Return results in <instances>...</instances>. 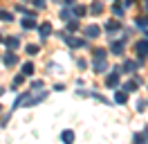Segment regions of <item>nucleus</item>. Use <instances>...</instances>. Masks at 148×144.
Instances as JSON below:
<instances>
[{"label":"nucleus","mask_w":148,"mask_h":144,"mask_svg":"<svg viewBox=\"0 0 148 144\" xmlns=\"http://www.w3.org/2000/svg\"><path fill=\"white\" fill-rule=\"evenodd\" d=\"M20 27H23V29H32V27H36V20L32 18V14H27V18L20 20Z\"/></svg>","instance_id":"obj_3"},{"label":"nucleus","mask_w":148,"mask_h":144,"mask_svg":"<svg viewBox=\"0 0 148 144\" xmlns=\"http://www.w3.org/2000/svg\"><path fill=\"white\" fill-rule=\"evenodd\" d=\"M25 77H27V74H18V77L14 79V86H20V83H23V79H25Z\"/></svg>","instance_id":"obj_26"},{"label":"nucleus","mask_w":148,"mask_h":144,"mask_svg":"<svg viewBox=\"0 0 148 144\" xmlns=\"http://www.w3.org/2000/svg\"><path fill=\"white\" fill-rule=\"evenodd\" d=\"M61 18H63V20H70V18H72L70 9H63V11H61Z\"/></svg>","instance_id":"obj_24"},{"label":"nucleus","mask_w":148,"mask_h":144,"mask_svg":"<svg viewBox=\"0 0 148 144\" xmlns=\"http://www.w3.org/2000/svg\"><path fill=\"white\" fill-rule=\"evenodd\" d=\"M0 95H2V88H0Z\"/></svg>","instance_id":"obj_31"},{"label":"nucleus","mask_w":148,"mask_h":144,"mask_svg":"<svg viewBox=\"0 0 148 144\" xmlns=\"http://www.w3.org/2000/svg\"><path fill=\"white\" fill-rule=\"evenodd\" d=\"M0 20H7L9 23V20H14V16H11L9 11H0Z\"/></svg>","instance_id":"obj_18"},{"label":"nucleus","mask_w":148,"mask_h":144,"mask_svg":"<svg viewBox=\"0 0 148 144\" xmlns=\"http://www.w3.org/2000/svg\"><path fill=\"white\" fill-rule=\"evenodd\" d=\"M43 88V81H34V83H32V90H40Z\"/></svg>","instance_id":"obj_27"},{"label":"nucleus","mask_w":148,"mask_h":144,"mask_svg":"<svg viewBox=\"0 0 148 144\" xmlns=\"http://www.w3.org/2000/svg\"><path fill=\"white\" fill-rule=\"evenodd\" d=\"M34 5H36L38 9H43V7H45V0H34Z\"/></svg>","instance_id":"obj_29"},{"label":"nucleus","mask_w":148,"mask_h":144,"mask_svg":"<svg viewBox=\"0 0 148 144\" xmlns=\"http://www.w3.org/2000/svg\"><path fill=\"white\" fill-rule=\"evenodd\" d=\"M76 27H79V23H76V20H67V32H74Z\"/></svg>","instance_id":"obj_21"},{"label":"nucleus","mask_w":148,"mask_h":144,"mask_svg":"<svg viewBox=\"0 0 148 144\" xmlns=\"http://www.w3.org/2000/svg\"><path fill=\"white\" fill-rule=\"evenodd\" d=\"M119 72H121V68H114V70L106 77V86L108 88H114V86H119Z\"/></svg>","instance_id":"obj_1"},{"label":"nucleus","mask_w":148,"mask_h":144,"mask_svg":"<svg viewBox=\"0 0 148 144\" xmlns=\"http://www.w3.org/2000/svg\"><path fill=\"white\" fill-rule=\"evenodd\" d=\"M135 50H137L139 59H144V56H148V38H144V41H139V43L135 45Z\"/></svg>","instance_id":"obj_2"},{"label":"nucleus","mask_w":148,"mask_h":144,"mask_svg":"<svg viewBox=\"0 0 148 144\" xmlns=\"http://www.w3.org/2000/svg\"><path fill=\"white\" fill-rule=\"evenodd\" d=\"M119 20H108V23H106V29H108V32H117V29H119Z\"/></svg>","instance_id":"obj_12"},{"label":"nucleus","mask_w":148,"mask_h":144,"mask_svg":"<svg viewBox=\"0 0 148 144\" xmlns=\"http://www.w3.org/2000/svg\"><path fill=\"white\" fill-rule=\"evenodd\" d=\"M144 108H146V101H137V110L139 113H144Z\"/></svg>","instance_id":"obj_28"},{"label":"nucleus","mask_w":148,"mask_h":144,"mask_svg":"<svg viewBox=\"0 0 148 144\" xmlns=\"http://www.w3.org/2000/svg\"><path fill=\"white\" fill-rule=\"evenodd\" d=\"M92 70L97 72V74H101V72L106 70V59H94V63H92Z\"/></svg>","instance_id":"obj_4"},{"label":"nucleus","mask_w":148,"mask_h":144,"mask_svg":"<svg viewBox=\"0 0 148 144\" xmlns=\"http://www.w3.org/2000/svg\"><path fill=\"white\" fill-rule=\"evenodd\" d=\"M94 59H106V50H94Z\"/></svg>","instance_id":"obj_23"},{"label":"nucleus","mask_w":148,"mask_h":144,"mask_svg":"<svg viewBox=\"0 0 148 144\" xmlns=\"http://www.w3.org/2000/svg\"><path fill=\"white\" fill-rule=\"evenodd\" d=\"M61 140H63V142H74V131H63V133H61Z\"/></svg>","instance_id":"obj_11"},{"label":"nucleus","mask_w":148,"mask_h":144,"mask_svg":"<svg viewBox=\"0 0 148 144\" xmlns=\"http://www.w3.org/2000/svg\"><path fill=\"white\" fill-rule=\"evenodd\" d=\"M110 52H112V54H117V56H119V54H123V41L112 43V45H110Z\"/></svg>","instance_id":"obj_7"},{"label":"nucleus","mask_w":148,"mask_h":144,"mask_svg":"<svg viewBox=\"0 0 148 144\" xmlns=\"http://www.w3.org/2000/svg\"><path fill=\"white\" fill-rule=\"evenodd\" d=\"M16 61H18V56H16L14 52H7V54H5V63H7V65H14Z\"/></svg>","instance_id":"obj_13"},{"label":"nucleus","mask_w":148,"mask_h":144,"mask_svg":"<svg viewBox=\"0 0 148 144\" xmlns=\"http://www.w3.org/2000/svg\"><path fill=\"white\" fill-rule=\"evenodd\" d=\"M123 5H126V7H128V5H132V0H123Z\"/></svg>","instance_id":"obj_30"},{"label":"nucleus","mask_w":148,"mask_h":144,"mask_svg":"<svg viewBox=\"0 0 148 144\" xmlns=\"http://www.w3.org/2000/svg\"><path fill=\"white\" fill-rule=\"evenodd\" d=\"M135 68H137V63H132V61H126L121 70H123V72H128V74H132V72H135Z\"/></svg>","instance_id":"obj_14"},{"label":"nucleus","mask_w":148,"mask_h":144,"mask_svg":"<svg viewBox=\"0 0 148 144\" xmlns=\"http://www.w3.org/2000/svg\"><path fill=\"white\" fill-rule=\"evenodd\" d=\"M137 25L141 27V29H146L148 27V18H137Z\"/></svg>","instance_id":"obj_22"},{"label":"nucleus","mask_w":148,"mask_h":144,"mask_svg":"<svg viewBox=\"0 0 148 144\" xmlns=\"http://www.w3.org/2000/svg\"><path fill=\"white\" fill-rule=\"evenodd\" d=\"M123 90H126V92H135V90H137V81H126V83H123Z\"/></svg>","instance_id":"obj_15"},{"label":"nucleus","mask_w":148,"mask_h":144,"mask_svg":"<svg viewBox=\"0 0 148 144\" xmlns=\"http://www.w3.org/2000/svg\"><path fill=\"white\" fill-rule=\"evenodd\" d=\"M126 99H128L126 90H121V92H117V95H114V101H117V104H126Z\"/></svg>","instance_id":"obj_16"},{"label":"nucleus","mask_w":148,"mask_h":144,"mask_svg":"<svg viewBox=\"0 0 148 144\" xmlns=\"http://www.w3.org/2000/svg\"><path fill=\"white\" fill-rule=\"evenodd\" d=\"M27 54H32V56L38 54V47H36V45H27Z\"/></svg>","instance_id":"obj_25"},{"label":"nucleus","mask_w":148,"mask_h":144,"mask_svg":"<svg viewBox=\"0 0 148 144\" xmlns=\"http://www.w3.org/2000/svg\"><path fill=\"white\" fill-rule=\"evenodd\" d=\"M5 43H7V47H11V50H14V47H18V45H20V38H18V36H9Z\"/></svg>","instance_id":"obj_9"},{"label":"nucleus","mask_w":148,"mask_h":144,"mask_svg":"<svg viewBox=\"0 0 148 144\" xmlns=\"http://www.w3.org/2000/svg\"><path fill=\"white\" fill-rule=\"evenodd\" d=\"M65 41H67L70 47H83V45H85V41H81V38H72V36H67V34H65Z\"/></svg>","instance_id":"obj_5"},{"label":"nucleus","mask_w":148,"mask_h":144,"mask_svg":"<svg viewBox=\"0 0 148 144\" xmlns=\"http://www.w3.org/2000/svg\"><path fill=\"white\" fill-rule=\"evenodd\" d=\"M85 36H88V38H97V36H99V27L97 25H88L85 27Z\"/></svg>","instance_id":"obj_6"},{"label":"nucleus","mask_w":148,"mask_h":144,"mask_svg":"<svg viewBox=\"0 0 148 144\" xmlns=\"http://www.w3.org/2000/svg\"><path fill=\"white\" fill-rule=\"evenodd\" d=\"M0 108H2V106H0Z\"/></svg>","instance_id":"obj_32"},{"label":"nucleus","mask_w":148,"mask_h":144,"mask_svg":"<svg viewBox=\"0 0 148 144\" xmlns=\"http://www.w3.org/2000/svg\"><path fill=\"white\" fill-rule=\"evenodd\" d=\"M32 72H34V65H32V63H25V65H23V74H32Z\"/></svg>","instance_id":"obj_17"},{"label":"nucleus","mask_w":148,"mask_h":144,"mask_svg":"<svg viewBox=\"0 0 148 144\" xmlns=\"http://www.w3.org/2000/svg\"><path fill=\"white\" fill-rule=\"evenodd\" d=\"M90 11H92V14H101L103 11V2L101 0H94L92 5H90Z\"/></svg>","instance_id":"obj_8"},{"label":"nucleus","mask_w":148,"mask_h":144,"mask_svg":"<svg viewBox=\"0 0 148 144\" xmlns=\"http://www.w3.org/2000/svg\"><path fill=\"white\" fill-rule=\"evenodd\" d=\"M112 11H114V16H117V18L123 16V7H119V5H114V7H112Z\"/></svg>","instance_id":"obj_19"},{"label":"nucleus","mask_w":148,"mask_h":144,"mask_svg":"<svg viewBox=\"0 0 148 144\" xmlns=\"http://www.w3.org/2000/svg\"><path fill=\"white\" fill-rule=\"evenodd\" d=\"M49 34H52V25H49V23H43V25H40V36L47 38Z\"/></svg>","instance_id":"obj_10"},{"label":"nucleus","mask_w":148,"mask_h":144,"mask_svg":"<svg viewBox=\"0 0 148 144\" xmlns=\"http://www.w3.org/2000/svg\"><path fill=\"white\" fill-rule=\"evenodd\" d=\"M74 14H76V16H83V14H85V7H83V5H76V7H74Z\"/></svg>","instance_id":"obj_20"}]
</instances>
